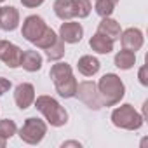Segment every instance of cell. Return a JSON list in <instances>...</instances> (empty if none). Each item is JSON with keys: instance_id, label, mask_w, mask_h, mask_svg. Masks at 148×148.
I'll use <instances>...</instances> for the list:
<instances>
[{"instance_id": "1", "label": "cell", "mask_w": 148, "mask_h": 148, "mask_svg": "<svg viewBox=\"0 0 148 148\" xmlns=\"http://www.w3.org/2000/svg\"><path fill=\"white\" fill-rule=\"evenodd\" d=\"M49 77L54 84V89L56 92L64 98V99H71L75 98V92H77V79L73 75V70L68 63H63L61 59L59 61H54V64L51 66V71H49Z\"/></svg>"}, {"instance_id": "2", "label": "cell", "mask_w": 148, "mask_h": 148, "mask_svg": "<svg viewBox=\"0 0 148 148\" xmlns=\"http://www.w3.org/2000/svg\"><path fill=\"white\" fill-rule=\"evenodd\" d=\"M96 86L103 106H115L125 96V84L117 73H105Z\"/></svg>"}, {"instance_id": "3", "label": "cell", "mask_w": 148, "mask_h": 148, "mask_svg": "<svg viewBox=\"0 0 148 148\" xmlns=\"http://www.w3.org/2000/svg\"><path fill=\"white\" fill-rule=\"evenodd\" d=\"M33 105L44 115L45 122L51 124L52 127H63V125H66V122H68V112H66V108L56 98L42 94V96L35 98Z\"/></svg>"}, {"instance_id": "4", "label": "cell", "mask_w": 148, "mask_h": 148, "mask_svg": "<svg viewBox=\"0 0 148 148\" xmlns=\"http://www.w3.org/2000/svg\"><path fill=\"white\" fill-rule=\"evenodd\" d=\"M110 119L115 127L124 129V131H139L145 124L143 115L129 103H124V105L113 108Z\"/></svg>"}, {"instance_id": "5", "label": "cell", "mask_w": 148, "mask_h": 148, "mask_svg": "<svg viewBox=\"0 0 148 148\" xmlns=\"http://www.w3.org/2000/svg\"><path fill=\"white\" fill-rule=\"evenodd\" d=\"M19 134V139L26 145H38L42 143V139L45 138L47 134V122L42 120V119H37V117H28L21 129L18 131Z\"/></svg>"}, {"instance_id": "6", "label": "cell", "mask_w": 148, "mask_h": 148, "mask_svg": "<svg viewBox=\"0 0 148 148\" xmlns=\"http://www.w3.org/2000/svg\"><path fill=\"white\" fill-rule=\"evenodd\" d=\"M75 98H79L91 110H99L103 106L99 92H98V86H96V82H91V80H84V82L77 84Z\"/></svg>"}, {"instance_id": "7", "label": "cell", "mask_w": 148, "mask_h": 148, "mask_svg": "<svg viewBox=\"0 0 148 148\" xmlns=\"http://www.w3.org/2000/svg\"><path fill=\"white\" fill-rule=\"evenodd\" d=\"M45 28H47L45 19H44L42 16H38V14H32V16L25 18L23 28H21V35H23V38L28 40L30 44H35V42L42 37V33L45 32Z\"/></svg>"}, {"instance_id": "8", "label": "cell", "mask_w": 148, "mask_h": 148, "mask_svg": "<svg viewBox=\"0 0 148 148\" xmlns=\"http://www.w3.org/2000/svg\"><path fill=\"white\" fill-rule=\"evenodd\" d=\"M21 56L23 49L9 40H0V61L9 68H19L21 66Z\"/></svg>"}, {"instance_id": "9", "label": "cell", "mask_w": 148, "mask_h": 148, "mask_svg": "<svg viewBox=\"0 0 148 148\" xmlns=\"http://www.w3.org/2000/svg\"><path fill=\"white\" fill-rule=\"evenodd\" d=\"M58 37H59L64 44H79V42L82 40V37H84V26H82L80 23H77V21H73V19L64 21V23H61V26H59Z\"/></svg>"}, {"instance_id": "10", "label": "cell", "mask_w": 148, "mask_h": 148, "mask_svg": "<svg viewBox=\"0 0 148 148\" xmlns=\"http://www.w3.org/2000/svg\"><path fill=\"white\" fill-rule=\"evenodd\" d=\"M35 87L30 82H21L14 89V103L19 110H26L33 105L35 101Z\"/></svg>"}, {"instance_id": "11", "label": "cell", "mask_w": 148, "mask_h": 148, "mask_svg": "<svg viewBox=\"0 0 148 148\" xmlns=\"http://www.w3.org/2000/svg\"><path fill=\"white\" fill-rule=\"evenodd\" d=\"M122 42V47L124 49H129L132 52L139 51L145 44V37H143V32L139 28H127V30H122L120 33V38Z\"/></svg>"}, {"instance_id": "12", "label": "cell", "mask_w": 148, "mask_h": 148, "mask_svg": "<svg viewBox=\"0 0 148 148\" xmlns=\"http://www.w3.org/2000/svg\"><path fill=\"white\" fill-rule=\"evenodd\" d=\"M19 26V11L12 5L0 7V30L14 32Z\"/></svg>"}, {"instance_id": "13", "label": "cell", "mask_w": 148, "mask_h": 148, "mask_svg": "<svg viewBox=\"0 0 148 148\" xmlns=\"http://www.w3.org/2000/svg\"><path fill=\"white\" fill-rule=\"evenodd\" d=\"M99 68H101L99 59L96 56H91V54H86V56L79 58V61H77V70L84 77H94L99 71Z\"/></svg>"}, {"instance_id": "14", "label": "cell", "mask_w": 148, "mask_h": 148, "mask_svg": "<svg viewBox=\"0 0 148 148\" xmlns=\"http://www.w3.org/2000/svg\"><path fill=\"white\" fill-rule=\"evenodd\" d=\"M44 64V58L38 51H33V49H28V51H23V56H21V66L23 70L30 71V73H35L42 68Z\"/></svg>"}, {"instance_id": "15", "label": "cell", "mask_w": 148, "mask_h": 148, "mask_svg": "<svg viewBox=\"0 0 148 148\" xmlns=\"http://www.w3.org/2000/svg\"><path fill=\"white\" fill-rule=\"evenodd\" d=\"M96 32H99V33L106 35L108 38H112V40L115 42V40H119V38H120L122 28H120V23H119V21H115V19L110 16V18H101V21H99V25H98V30H96Z\"/></svg>"}, {"instance_id": "16", "label": "cell", "mask_w": 148, "mask_h": 148, "mask_svg": "<svg viewBox=\"0 0 148 148\" xmlns=\"http://www.w3.org/2000/svg\"><path fill=\"white\" fill-rule=\"evenodd\" d=\"M113 40L112 38H108L106 35H103V33H99V32H96L91 38H89V45H91V49L94 51V52H98V54H110L112 51H113Z\"/></svg>"}, {"instance_id": "17", "label": "cell", "mask_w": 148, "mask_h": 148, "mask_svg": "<svg viewBox=\"0 0 148 148\" xmlns=\"http://www.w3.org/2000/svg\"><path fill=\"white\" fill-rule=\"evenodd\" d=\"M54 14L61 21H70L75 18V7H73V0H54Z\"/></svg>"}, {"instance_id": "18", "label": "cell", "mask_w": 148, "mask_h": 148, "mask_svg": "<svg viewBox=\"0 0 148 148\" xmlns=\"http://www.w3.org/2000/svg\"><path fill=\"white\" fill-rule=\"evenodd\" d=\"M113 63L119 70H131L136 64V52H132L129 49H122L115 54Z\"/></svg>"}, {"instance_id": "19", "label": "cell", "mask_w": 148, "mask_h": 148, "mask_svg": "<svg viewBox=\"0 0 148 148\" xmlns=\"http://www.w3.org/2000/svg\"><path fill=\"white\" fill-rule=\"evenodd\" d=\"M117 4H119V0H96L94 11L99 18H110L115 11Z\"/></svg>"}, {"instance_id": "20", "label": "cell", "mask_w": 148, "mask_h": 148, "mask_svg": "<svg viewBox=\"0 0 148 148\" xmlns=\"http://www.w3.org/2000/svg\"><path fill=\"white\" fill-rule=\"evenodd\" d=\"M64 52H66V49H64V42H63L59 37L56 38V42H54L51 47L45 49V56H47L49 61H59V59H63Z\"/></svg>"}, {"instance_id": "21", "label": "cell", "mask_w": 148, "mask_h": 148, "mask_svg": "<svg viewBox=\"0 0 148 148\" xmlns=\"http://www.w3.org/2000/svg\"><path fill=\"white\" fill-rule=\"evenodd\" d=\"M56 38H58V33H56L52 28H49V26H47V28H45V32L42 33V37H40V38H38L33 45H37L38 49L45 51L47 47H51V45L56 42Z\"/></svg>"}, {"instance_id": "22", "label": "cell", "mask_w": 148, "mask_h": 148, "mask_svg": "<svg viewBox=\"0 0 148 148\" xmlns=\"http://www.w3.org/2000/svg\"><path fill=\"white\" fill-rule=\"evenodd\" d=\"M14 134H18V125H16L14 120H11V119H2L0 120V138L9 141Z\"/></svg>"}, {"instance_id": "23", "label": "cell", "mask_w": 148, "mask_h": 148, "mask_svg": "<svg viewBox=\"0 0 148 148\" xmlns=\"http://www.w3.org/2000/svg\"><path fill=\"white\" fill-rule=\"evenodd\" d=\"M73 7H75V18H79V19L89 18V14L92 11L91 0H73Z\"/></svg>"}, {"instance_id": "24", "label": "cell", "mask_w": 148, "mask_h": 148, "mask_svg": "<svg viewBox=\"0 0 148 148\" xmlns=\"http://www.w3.org/2000/svg\"><path fill=\"white\" fill-rule=\"evenodd\" d=\"M12 87V82L5 77H0V96H4L5 92H9Z\"/></svg>"}, {"instance_id": "25", "label": "cell", "mask_w": 148, "mask_h": 148, "mask_svg": "<svg viewBox=\"0 0 148 148\" xmlns=\"http://www.w3.org/2000/svg\"><path fill=\"white\" fill-rule=\"evenodd\" d=\"M138 80H139V84H141L143 87L148 86V75H146V66H145V64H143V66L139 68V71H138Z\"/></svg>"}, {"instance_id": "26", "label": "cell", "mask_w": 148, "mask_h": 148, "mask_svg": "<svg viewBox=\"0 0 148 148\" xmlns=\"http://www.w3.org/2000/svg\"><path fill=\"white\" fill-rule=\"evenodd\" d=\"M44 2H45V0H21L23 7H28V9H37V7H40Z\"/></svg>"}, {"instance_id": "27", "label": "cell", "mask_w": 148, "mask_h": 148, "mask_svg": "<svg viewBox=\"0 0 148 148\" xmlns=\"http://www.w3.org/2000/svg\"><path fill=\"white\" fill-rule=\"evenodd\" d=\"M61 146H63V148H68V146H75V148H80L82 145H80L79 141H63V143H61Z\"/></svg>"}, {"instance_id": "28", "label": "cell", "mask_w": 148, "mask_h": 148, "mask_svg": "<svg viewBox=\"0 0 148 148\" xmlns=\"http://www.w3.org/2000/svg\"><path fill=\"white\" fill-rule=\"evenodd\" d=\"M5 145H7V139H4V138H0V148H5Z\"/></svg>"}, {"instance_id": "29", "label": "cell", "mask_w": 148, "mask_h": 148, "mask_svg": "<svg viewBox=\"0 0 148 148\" xmlns=\"http://www.w3.org/2000/svg\"><path fill=\"white\" fill-rule=\"evenodd\" d=\"M4 2H5V0H0V4H4Z\"/></svg>"}]
</instances>
